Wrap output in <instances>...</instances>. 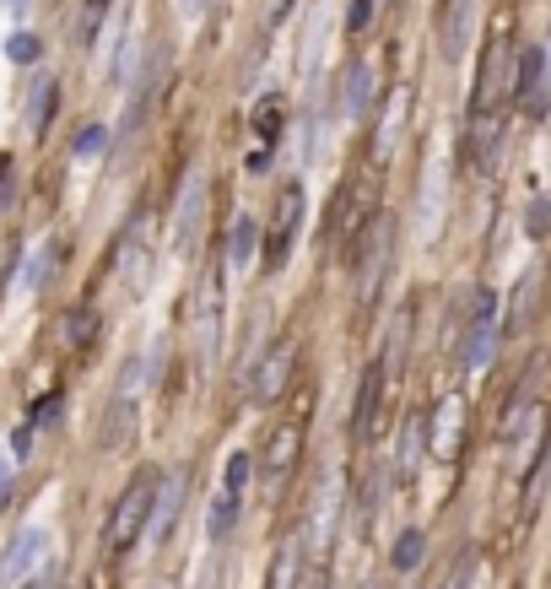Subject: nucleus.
Instances as JSON below:
<instances>
[{"label":"nucleus","instance_id":"obj_1","mask_svg":"<svg viewBox=\"0 0 551 589\" xmlns=\"http://www.w3.org/2000/svg\"><path fill=\"white\" fill-rule=\"evenodd\" d=\"M157 465H141L136 476L125 481V492L114 498L109 508V525H103V552L109 557H125L130 546L141 541V530H146V519H152V503H157Z\"/></svg>","mask_w":551,"mask_h":589},{"label":"nucleus","instance_id":"obj_2","mask_svg":"<svg viewBox=\"0 0 551 589\" xmlns=\"http://www.w3.org/2000/svg\"><path fill=\"white\" fill-rule=\"evenodd\" d=\"M249 481H254V454L249 449L227 454L222 481H217V492H211V514H206V535H211V541H227V535L238 530V514H244V498H249Z\"/></svg>","mask_w":551,"mask_h":589},{"label":"nucleus","instance_id":"obj_3","mask_svg":"<svg viewBox=\"0 0 551 589\" xmlns=\"http://www.w3.org/2000/svg\"><path fill=\"white\" fill-rule=\"evenodd\" d=\"M352 271H357V298L362 303H373L379 298V287H384V276H389V249H395V217L389 211H379L368 227H362V238L352 244Z\"/></svg>","mask_w":551,"mask_h":589},{"label":"nucleus","instance_id":"obj_4","mask_svg":"<svg viewBox=\"0 0 551 589\" xmlns=\"http://www.w3.org/2000/svg\"><path fill=\"white\" fill-rule=\"evenodd\" d=\"M303 184L287 179L271 200V222H265V271H281L292 260V244H298V227H303Z\"/></svg>","mask_w":551,"mask_h":589},{"label":"nucleus","instance_id":"obj_5","mask_svg":"<svg viewBox=\"0 0 551 589\" xmlns=\"http://www.w3.org/2000/svg\"><path fill=\"white\" fill-rule=\"evenodd\" d=\"M206 217H211V179L200 168H190V173H184V190H179V206H173V227H168L173 254H190L200 244Z\"/></svg>","mask_w":551,"mask_h":589},{"label":"nucleus","instance_id":"obj_6","mask_svg":"<svg viewBox=\"0 0 551 589\" xmlns=\"http://www.w3.org/2000/svg\"><path fill=\"white\" fill-rule=\"evenodd\" d=\"M114 276L125 287V298H141L146 281H152V211H136L119 238V254H114Z\"/></svg>","mask_w":551,"mask_h":589},{"label":"nucleus","instance_id":"obj_7","mask_svg":"<svg viewBox=\"0 0 551 589\" xmlns=\"http://www.w3.org/2000/svg\"><path fill=\"white\" fill-rule=\"evenodd\" d=\"M497 336H503V298H497V292H476L470 319H465V341H460V363L470 373L487 368L492 352H497Z\"/></svg>","mask_w":551,"mask_h":589},{"label":"nucleus","instance_id":"obj_8","mask_svg":"<svg viewBox=\"0 0 551 589\" xmlns=\"http://www.w3.org/2000/svg\"><path fill=\"white\" fill-rule=\"evenodd\" d=\"M168 71H173V55H168L163 44H157L152 55L141 60V71L130 76V103H125V136H141V130H146V119H152L157 98H163V87H168Z\"/></svg>","mask_w":551,"mask_h":589},{"label":"nucleus","instance_id":"obj_9","mask_svg":"<svg viewBox=\"0 0 551 589\" xmlns=\"http://www.w3.org/2000/svg\"><path fill=\"white\" fill-rule=\"evenodd\" d=\"M508 98L519 103L530 119H546V103H551V55L541 44H524L514 55V87Z\"/></svg>","mask_w":551,"mask_h":589},{"label":"nucleus","instance_id":"obj_10","mask_svg":"<svg viewBox=\"0 0 551 589\" xmlns=\"http://www.w3.org/2000/svg\"><path fill=\"white\" fill-rule=\"evenodd\" d=\"M508 87H514V44L497 33L487 44V55H481V76H476V92H470V119L497 114V103L508 98Z\"/></svg>","mask_w":551,"mask_h":589},{"label":"nucleus","instance_id":"obj_11","mask_svg":"<svg viewBox=\"0 0 551 589\" xmlns=\"http://www.w3.org/2000/svg\"><path fill=\"white\" fill-rule=\"evenodd\" d=\"M292 373H298V346H292V341H271V346H265V357L254 363V379H249L254 406H276V400L287 395Z\"/></svg>","mask_w":551,"mask_h":589},{"label":"nucleus","instance_id":"obj_12","mask_svg":"<svg viewBox=\"0 0 551 589\" xmlns=\"http://www.w3.org/2000/svg\"><path fill=\"white\" fill-rule=\"evenodd\" d=\"M44 552H49V530H44V525H28V530L11 535L6 552H0V589L28 584L33 573L44 568Z\"/></svg>","mask_w":551,"mask_h":589},{"label":"nucleus","instance_id":"obj_13","mask_svg":"<svg viewBox=\"0 0 551 589\" xmlns=\"http://www.w3.org/2000/svg\"><path fill=\"white\" fill-rule=\"evenodd\" d=\"M460 438H465V395H443L438 411L427 417V454L454 460V454H460Z\"/></svg>","mask_w":551,"mask_h":589},{"label":"nucleus","instance_id":"obj_14","mask_svg":"<svg viewBox=\"0 0 551 589\" xmlns=\"http://www.w3.org/2000/svg\"><path fill=\"white\" fill-rule=\"evenodd\" d=\"M195 352H200V363H211V357L222 352V287H217V276L200 287V303H195Z\"/></svg>","mask_w":551,"mask_h":589},{"label":"nucleus","instance_id":"obj_15","mask_svg":"<svg viewBox=\"0 0 551 589\" xmlns=\"http://www.w3.org/2000/svg\"><path fill=\"white\" fill-rule=\"evenodd\" d=\"M298 454H303V427L298 422H281L276 433H271V444H265V460H260V471L265 481H287L292 471H298Z\"/></svg>","mask_w":551,"mask_h":589},{"label":"nucleus","instance_id":"obj_16","mask_svg":"<svg viewBox=\"0 0 551 589\" xmlns=\"http://www.w3.org/2000/svg\"><path fill=\"white\" fill-rule=\"evenodd\" d=\"M384 390H389L384 363H368V373H362V384H357V411H352V433H357V438H373V433H379Z\"/></svg>","mask_w":551,"mask_h":589},{"label":"nucleus","instance_id":"obj_17","mask_svg":"<svg viewBox=\"0 0 551 589\" xmlns=\"http://www.w3.org/2000/svg\"><path fill=\"white\" fill-rule=\"evenodd\" d=\"M373 103V60H352L341 76V98H335V109H341V119H362Z\"/></svg>","mask_w":551,"mask_h":589},{"label":"nucleus","instance_id":"obj_18","mask_svg":"<svg viewBox=\"0 0 551 589\" xmlns=\"http://www.w3.org/2000/svg\"><path fill=\"white\" fill-rule=\"evenodd\" d=\"M335 525H341V476H325V487H319V498H314V525H308L314 552H325L335 541Z\"/></svg>","mask_w":551,"mask_h":589},{"label":"nucleus","instance_id":"obj_19","mask_svg":"<svg viewBox=\"0 0 551 589\" xmlns=\"http://www.w3.org/2000/svg\"><path fill=\"white\" fill-rule=\"evenodd\" d=\"M470 28H476V0H449L443 6V55L449 60L470 49Z\"/></svg>","mask_w":551,"mask_h":589},{"label":"nucleus","instance_id":"obj_20","mask_svg":"<svg viewBox=\"0 0 551 589\" xmlns=\"http://www.w3.org/2000/svg\"><path fill=\"white\" fill-rule=\"evenodd\" d=\"M179 503H184V476L173 471V476H163V481H157V503H152V519H146L157 541H168V535H173V525H179Z\"/></svg>","mask_w":551,"mask_h":589},{"label":"nucleus","instance_id":"obj_21","mask_svg":"<svg viewBox=\"0 0 551 589\" xmlns=\"http://www.w3.org/2000/svg\"><path fill=\"white\" fill-rule=\"evenodd\" d=\"M303 557H308V541L303 535H287V541L276 546V557H271V579H265V589H298Z\"/></svg>","mask_w":551,"mask_h":589},{"label":"nucleus","instance_id":"obj_22","mask_svg":"<svg viewBox=\"0 0 551 589\" xmlns=\"http://www.w3.org/2000/svg\"><path fill=\"white\" fill-rule=\"evenodd\" d=\"M422 454H427V422L406 417V422H400V444H395V476L411 481L416 465H422Z\"/></svg>","mask_w":551,"mask_h":589},{"label":"nucleus","instance_id":"obj_23","mask_svg":"<svg viewBox=\"0 0 551 589\" xmlns=\"http://www.w3.org/2000/svg\"><path fill=\"white\" fill-rule=\"evenodd\" d=\"M497 146H503V125H497V114H481L476 125H470V168L492 173L497 168Z\"/></svg>","mask_w":551,"mask_h":589},{"label":"nucleus","instance_id":"obj_24","mask_svg":"<svg viewBox=\"0 0 551 589\" xmlns=\"http://www.w3.org/2000/svg\"><path fill=\"white\" fill-rule=\"evenodd\" d=\"M406 109H411V87H395L389 92V109L379 119V130H373V157H389L400 141V125H406Z\"/></svg>","mask_w":551,"mask_h":589},{"label":"nucleus","instance_id":"obj_25","mask_svg":"<svg viewBox=\"0 0 551 589\" xmlns=\"http://www.w3.org/2000/svg\"><path fill=\"white\" fill-rule=\"evenodd\" d=\"M281 119H287V98H281V92H265V98L254 103V119H249L265 152H271V146L281 141Z\"/></svg>","mask_w":551,"mask_h":589},{"label":"nucleus","instance_id":"obj_26","mask_svg":"<svg viewBox=\"0 0 551 589\" xmlns=\"http://www.w3.org/2000/svg\"><path fill=\"white\" fill-rule=\"evenodd\" d=\"M49 119H55V82H49V76H38V82L28 87V114H22V130H28V136H44Z\"/></svg>","mask_w":551,"mask_h":589},{"label":"nucleus","instance_id":"obj_27","mask_svg":"<svg viewBox=\"0 0 551 589\" xmlns=\"http://www.w3.org/2000/svg\"><path fill=\"white\" fill-rule=\"evenodd\" d=\"M254 249H260V227H254V217L244 211V217L233 222V233H227V265H233V271H249Z\"/></svg>","mask_w":551,"mask_h":589},{"label":"nucleus","instance_id":"obj_28","mask_svg":"<svg viewBox=\"0 0 551 589\" xmlns=\"http://www.w3.org/2000/svg\"><path fill=\"white\" fill-rule=\"evenodd\" d=\"M422 557H427V530H400L395 535V552H389V568L395 573H416L422 568Z\"/></svg>","mask_w":551,"mask_h":589},{"label":"nucleus","instance_id":"obj_29","mask_svg":"<svg viewBox=\"0 0 551 589\" xmlns=\"http://www.w3.org/2000/svg\"><path fill=\"white\" fill-rule=\"evenodd\" d=\"M92 336H98V309H71L60 319V346H92Z\"/></svg>","mask_w":551,"mask_h":589},{"label":"nucleus","instance_id":"obj_30","mask_svg":"<svg viewBox=\"0 0 551 589\" xmlns=\"http://www.w3.org/2000/svg\"><path fill=\"white\" fill-rule=\"evenodd\" d=\"M60 271V238H44V249H33V265H28V287L44 292Z\"/></svg>","mask_w":551,"mask_h":589},{"label":"nucleus","instance_id":"obj_31","mask_svg":"<svg viewBox=\"0 0 551 589\" xmlns=\"http://www.w3.org/2000/svg\"><path fill=\"white\" fill-rule=\"evenodd\" d=\"M38 55H44V38H38V33L17 28V33L6 38V60H11V65H33Z\"/></svg>","mask_w":551,"mask_h":589},{"label":"nucleus","instance_id":"obj_32","mask_svg":"<svg viewBox=\"0 0 551 589\" xmlns=\"http://www.w3.org/2000/svg\"><path fill=\"white\" fill-rule=\"evenodd\" d=\"M524 233H530L535 244L551 238V200H530V206H524Z\"/></svg>","mask_w":551,"mask_h":589},{"label":"nucleus","instance_id":"obj_33","mask_svg":"<svg viewBox=\"0 0 551 589\" xmlns=\"http://www.w3.org/2000/svg\"><path fill=\"white\" fill-rule=\"evenodd\" d=\"M130 422H136V406H130V400L119 395V400H114V411H109V433H103V444L114 449V444H119V433L130 438Z\"/></svg>","mask_w":551,"mask_h":589},{"label":"nucleus","instance_id":"obj_34","mask_svg":"<svg viewBox=\"0 0 551 589\" xmlns=\"http://www.w3.org/2000/svg\"><path fill=\"white\" fill-rule=\"evenodd\" d=\"M103 11H109V0H87L82 17H76V44H92V33H98Z\"/></svg>","mask_w":551,"mask_h":589},{"label":"nucleus","instance_id":"obj_35","mask_svg":"<svg viewBox=\"0 0 551 589\" xmlns=\"http://www.w3.org/2000/svg\"><path fill=\"white\" fill-rule=\"evenodd\" d=\"M373 6H379V0H346V33H368Z\"/></svg>","mask_w":551,"mask_h":589},{"label":"nucleus","instance_id":"obj_36","mask_svg":"<svg viewBox=\"0 0 551 589\" xmlns=\"http://www.w3.org/2000/svg\"><path fill=\"white\" fill-rule=\"evenodd\" d=\"M60 411H65V400H60V395H44V400L33 406L28 427H55V422H60Z\"/></svg>","mask_w":551,"mask_h":589},{"label":"nucleus","instance_id":"obj_37","mask_svg":"<svg viewBox=\"0 0 551 589\" xmlns=\"http://www.w3.org/2000/svg\"><path fill=\"white\" fill-rule=\"evenodd\" d=\"M476 584V552H465L460 562H454V573L443 579V589H470Z\"/></svg>","mask_w":551,"mask_h":589},{"label":"nucleus","instance_id":"obj_38","mask_svg":"<svg viewBox=\"0 0 551 589\" xmlns=\"http://www.w3.org/2000/svg\"><path fill=\"white\" fill-rule=\"evenodd\" d=\"M103 146H109V130H103V125H87L82 136H76V152H82V157L103 152Z\"/></svg>","mask_w":551,"mask_h":589},{"label":"nucleus","instance_id":"obj_39","mask_svg":"<svg viewBox=\"0 0 551 589\" xmlns=\"http://www.w3.org/2000/svg\"><path fill=\"white\" fill-rule=\"evenodd\" d=\"M287 11H292V0H271V6H265V28H281Z\"/></svg>","mask_w":551,"mask_h":589},{"label":"nucleus","instance_id":"obj_40","mask_svg":"<svg viewBox=\"0 0 551 589\" xmlns=\"http://www.w3.org/2000/svg\"><path fill=\"white\" fill-rule=\"evenodd\" d=\"M11 449H17V460H28V454H33V427H28V422L17 427V438H11Z\"/></svg>","mask_w":551,"mask_h":589},{"label":"nucleus","instance_id":"obj_41","mask_svg":"<svg viewBox=\"0 0 551 589\" xmlns=\"http://www.w3.org/2000/svg\"><path fill=\"white\" fill-rule=\"evenodd\" d=\"M11 200V157H0V206Z\"/></svg>","mask_w":551,"mask_h":589},{"label":"nucleus","instance_id":"obj_42","mask_svg":"<svg viewBox=\"0 0 551 589\" xmlns=\"http://www.w3.org/2000/svg\"><path fill=\"white\" fill-rule=\"evenodd\" d=\"M6 492H11V465L0 460V503H6Z\"/></svg>","mask_w":551,"mask_h":589},{"label":"nucleus","instance_id":"obj_43","mask_svg":"<svg viewBox=\"0 0 551 589\" xmlns=\"http://www.w3.org/2000/svg\"><path fill=\"white\" fill-rule=\"evenodd\" d=\"M179 11H184V17H200V11H206V0H179Z\"/></svg>","mask_w":551,"mask_h":589},{"label":"nucleus","instance_id":"obj_44","mask_svg":"<svg viewBox=\"0 0 551 589\" xmlns=\"http://www.w3.org/2000/svg\"><path fill=\"white\" fill-rule=\"evenodd\" d=\"M11 6H28V0H11Z\"/></svg>","mask_w":551,"mask_h":589}]
</instances>
